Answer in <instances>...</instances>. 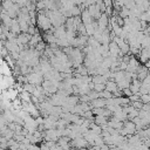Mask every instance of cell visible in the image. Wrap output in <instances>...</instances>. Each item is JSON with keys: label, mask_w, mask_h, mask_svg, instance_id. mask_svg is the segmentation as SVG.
I'll list each match as a JSON object with an SVG mask.
<instances>
[{"label": "cell", "mask_w": 150, "mask_h": 150, "mask_svg": "<svg viewBox=\"0 0 150 150\" xmlns=\"http://www.w3.org/2000/svg\"><path fill=\"white\" fill-rule=\"evenodd\" d=\"M38 25L42 28V29H45V30H47V29H49L50 28V26H52V23H50V21H49V19L47 18V16H45V15H39V18H38Z\"/></svg>", "instance_id": "obj_1"}, {"label": "cell", "mask_w": 150, "mask_h": 150, "mask_svg": "<svg viewBox=\"0 0 150 150\" xmlns=\"http://www.w3.org/2000/svg\"><path fill=\"white\" fill-rule=\"evenodd\" d=\"M105 105V100L102 97H97L95 100H91V107L93 108H104Z\"/></svg>", "instance_id": "obj_2"}, {"label": "cell", "mask_w": 150, "mask_h": 150, "mask_svg": "<svg viewBox=\"0 0 150 150\" xmlns=\"http://www.w3.org/2000/svg\"><path fill=\"white\" fill-rule=\"evenodd\" d=\"M107 122H108V118L105 116H102V115H97L95 116V124L100 125V127H103V125H107Z\"/></svg>", "instance_id": "obj_3"}, {"label": "cell", "mask_w": 150, "mask_h": 150, "mask_svg": "<svg viewBox=\"0 0 150 150\" xmlns=\"http://www.w3.org/2000/svg\"><path fill=\"white\" fill-rule=\"evenodd\" d=\"M139 101L142 103H148L150 101V97L148 94H142V95H139Z\"/></svg>", "instance_id": "obj_4"}, {"label": "cell", "mask_w": 150, "mask_h": 150, "mask_svg": "<svg viewBox=\"0 0 150 150\" xmlns=\"http://www.w3.org/2000/svg\"><path fill=\"white\" fill-rule=\"evenodd\" d=\"M28 150H40V148L36 144H29L28 145Z\"/></svg>", "instance_id": "obj_5"}, {"label": "cell", "mask_w": 150, "mask_h": 150, "mask_svg": "<svg viewBox=\"0 0 150 150\" xmlns=\"http://www.w3.org/2000/svg\"><path fill=\"white\" fill-rule=\"evenodd\" d=\"M122 90H123V93H124V94H125V95H127V96H130V95H132V94H131V91H130V89H129V88H125V89H122Z\"/></svg>", "instance_id": "obj_6"}, {"label": "cell", "mask_w": 150, "mask_h": 150, "mask_svg": "<svg viewBox=\"0 0 150 150\" xmlns=\"http://www.w3.org/2000/svg\"><path fill=\"white\" fill-rule=\"evenodd\" d=\"M39 148H40V150H50V149H49V148H48V146H47L45 143H42V144H41Z\"/></svg>", "instance_id": "obj_7"}, {"label": "cell", "mask_w": 150, "mask_h": 150, "mask_svg": "<svg viewBox=\"0 0 150 150\" xmlns=\"http://www.w3.org/2000/svg\"><path fill=\"white\" fill-rule=\"evenodd\" d=\"M77 150H89V148H80V149H77Z\"/></svg>", "instance_id": "obj_8"}]
</instances>
